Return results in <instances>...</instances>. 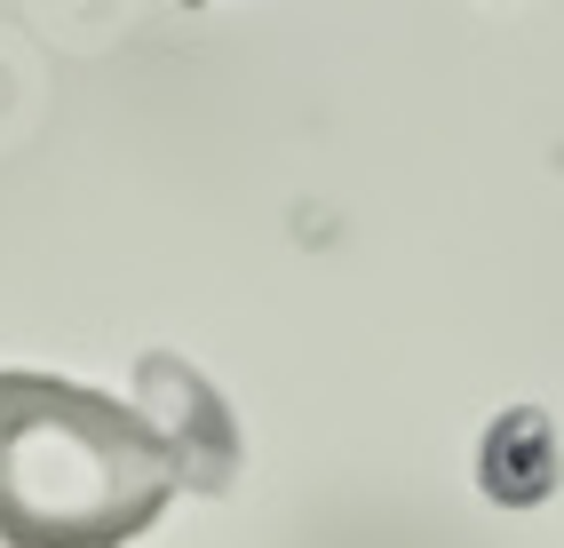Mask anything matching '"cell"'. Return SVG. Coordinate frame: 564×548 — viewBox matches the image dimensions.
<instances>
[{"label": "cell", "instance_id": "obj_1", "mask_svg": "<svg viewBox=\"0 0 564 548\" xmlns=\"http://www.w3.org/2000/svg\"><path fill=\"white\" fill-rule=\"evenodd\" d=\"M192 469V437L64 374H0V540L120 548L160 525Z\"/></svg>", "mask_w": 564, "mask_h": 548}, {"label": "cell", "instance_id": "obj_2", "mask_svg": "<svg viewBox=\"0 0 564 548\" xmlns=\"http://www.w3.org/2000/svg\"><path fill=\"white\" fill-rule=\"evenodd\" d=\"M192 9H199V0H192Z\"/></svg>", "mask_w": 564, "mask_h": 548}]
</instances>
